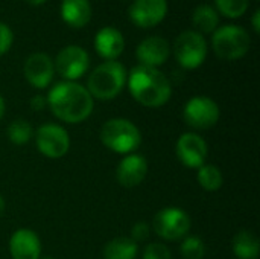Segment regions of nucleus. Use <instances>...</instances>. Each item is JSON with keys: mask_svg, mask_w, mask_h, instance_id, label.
<instances>
[{"mask_svg": "<svg viewBox=\"0 0 260 259\" xmlns=\"http://www.w3.org/2000/svg\"><path fill=\"white\" fill-rule=\"evenodd\" d=\"M47 107L62 122L79 124L93 111V98L85 87L75 81L55 84L47 95Z\"/></svg>", "mask_w": 260, "mask_h": 259, "instance_id": "f257e3e1", "label": "nucleus"}, {"mask_svg": "<svg viewBox=\"0 0 260 259\" xmlns=\"http://www.w3.org/2000/svg\"><path fill=\"white\" fill-rule=\"evenodd\" d=\"M128 89L139 104L151 108L165 105L172 95V84L163 72L140 64L131 69Z\"/></svg>", "mask_w": 260, "mask_h": 259, "instance_id": "f03ea898", "label": "nucleus"}, {"mask_svg": "<svg viewBox=\"0 0 260 259\" xmlns=\"http://www.w3.org/2000/svg\"><path fill=\"white\" fill-rule=\"evenodd\" d=\"M125 82V67L117 61H105L90 73L87 81V90L91 98L110 101L122 92Z\"/></svg>", "mask_w": 260, "mask_h": 259, "instance_id": "7ed1b4c3", "label": "nucleus"}, {"mask_svg": "<svg viewBox=\"0 0 260 259\" xmlns=\"http://www.w3.org/2000/svg\"><path fill=\"white\" fill-rule=\"evenodd\" d=\"M101 140L102 143L117 153V154H131L142 143L140 130L128 119L114 118L108 119L101 128Z\"/></svg>", "mask_w": 260, "mask_h": 259, "instance_id": "20e7f679", "label": "nucleus"}, {"mask_svg": "<svg viewBox=\"0 0 260 259\" xmlns=\"http://www.w3.org/2000/svg\"><path fill=\"white\" fill-rule=\"evenodd\" d=\"M212 44L215 53L219 58L233 61L247 55L250 50L251 38L244 27L227 24L213 32Z\"/></svg>", "mask_w": 260, "mask_h": 259, "instance_id": "39448f33", "label": "nucleus"}, {"mask_svg": "<svg viewBox=\"0 0 260 259\" xmlns=\"http://www.w3.org/2000/svg\"><path fill=\"white\" fill-rule=\"evenodd\" d=\"M174 55L183 69L193 70L200 67L207 56V44L204 37L197 31L181 32L174 43Z\"/></svg>", "mask_w": 260, "mask_h": 259, "instance_id": "423d86ee", "label": "nucleus"}, {"mask_svg": "<svg viewBox=\"0 0 260 259\" xmlns=\"http://www.w3.org/2000/svg\"><path fill=\"white\" fill-rule=\"evenodd\" d=\"M152 229L160 238L166 241H175L189 234L190 217L180 208H165L155 214L152 220Z\"/></svg>", "mask_w": 260, "mask_h": 259, "instance_id": "0eeeda50", "label": "nucleus"}, {"mask_svg": "<svg viewBox=\"0 0 260 259\" xmlns=\"http://www.w3.org/2000/svg\"><path fill=\"white\" fill-rule=\"evenodd\" d=\"M37 150L49 157L59 159L67 154L70 148V137L66 128L56 124H44L34 131Z\"/></svg>", "mask_w": 260, "mask_h": 259, "instance_id": "6e6552de", "label": "nucleus"}, {"mask_svg": "<svg viewBox=\"0 0 260 259\" xmlns=\"http://www.w3.org/2000/svg\"><path fill=\"white\" fill-rule=\"evenodd\" d=\"M183 118L195 130H209L219 121V107L212 98L193 96L186 102Z\"/></svg>", "mask_w": 260, "mask_h": 259, "instance_id": "1a4fd4ad", "label": "nucleus"}, {"mask_svg": "<svg viewBox=\"0 0 260 259\" xmlns=\"http://www.w3.org/2000/svg\"><path fill=\"white\" fill-rule=\"evenodd\" d=\"M175 154L181 165L198 169L206 163L209 156V148L206 140L197 133H183L175 145Z\"/></svg>", "mask_w": 260, "mask_h": 259, "instance_id": "9d476101", "label": "nucleus"}, {"mask_svg": "<svg viewBox=\"0 0 260 259\" xmlns=\"http://www.w3.org/2000/svg\"><path fill=\"white\" fill-rule=\"evenodd\" d=\"M90 66L88 53L79 46H67L56 55L55 69L66 81L81 78Z\"/></svg>", "mask_w": 260, "mask_h": 259, "instance_id": "9b49d317", "label": "nucleus"}, {"mask_svg": "<svg viewBox=\"0 0 260 259\" xmlns=\"http://www.w3.org/2000/svg\"><path fill=\"white\" fill-rule=\"evenodd\" d=\"M166 0H134L129 8V18L139 27H154L166 17Z\"/></svg>", "mask_w": 260, "mask_h": 259, "instance_id": "f8f14e48", "label": "nucleus"}, {"mask_svg": "<svg viewBox=\"0 0 260 259\" xmlns=\"http://www.w3.org/2000/svg\"><path fill=\"white\" fill-rule=\"evenodd\" d=\"M24 78L35 89H46L53 79V61L47 53H32L24 61Z\"/></svg>", "mask_w": 260, "mask_h": 259, "instance_id": "ddd939ff", "label": "nucleus"}, {"mask_svg": "<svg viewBox=\"0 0 260 259\" xmlns=\"http://www.w3.org/2000/svg\"><path fill=\"white\" fill-rule=\"evenodd\" d=\"M148 174V162L142 154H126L116 171V179L123 188H136L139 186Z\"/></svg>", "mask_w": 260, "mask_h": 259, "instance_id": "4468645a", "label": "nucleus"}, {"mask_svg": "<svg viewBox=\"0 0 260 259\" xmlns=\"http://www.w3.org/2000/svg\"><path fill=\"white\" fill-rule=\"evenodd\" d=\"M171 47L168 40L161 37H148L136 49V56L140 61V66L158 67L169 58Z\"/></svg>", "mask_w": 260, "mask_h": 259, "instance_id": "2eb2a0df", "label": "nucleus"}, {"mask_svg": "<svg viewBox=\"0 0 260 259\" xmlns=\"http://www.w3.org/2000/svg\"><path fill=\"white\" fill-rule=\"evenodd\" d=\"M9 253L12 259H40L41 241L30 229H18L9 240Z\"/></svg>", "mask_w": 260, "mask_h": 259, "instance_id": "dca6fc26", "label": "nucleus"}, {"mask_svg": "<svg viewBox=\"0 0 260 259\" xmlns=\"http://www.w3.org/2000/svg\"><path fill=\"white\" fill-rule=\"evenodd\" d=\"M94 47L99 56L107 61H116V58L123 52L125 40L123 35L116 27H102L94 37Z\"/></svg>", "mask_w": 260, "mask_h": 259, "instance_id": "f3484780", "label": "nucleus"}, {"mask_svg": "<svg viewBox=\"0 0 260 259\" xmlns=\"http://www.w3.org/2000/svg\"><path fill=\"white\" fill-rule=\"evenodd\" d=\"M61 17L72 27H82L91 18V6L88 0H62Z\"/></svg>", "mask_w": 260, "mask_h": 259, "instance_id": "a211bd4d", "label": "nucleus"}, {"mask_svg": "<svg viewBox=\"0 0 260 259\" xmlns=\"http://www.w3.org/2000/svg\"><path fill=\"white\" fill-rule=\"evenodd\" d=\"M233 253L239 259H257L260 243L251 231H241L233 238Z\"/></svg>", "mask_w": 260, "mask_h": 259, "instance_id": "6ab92c4d", "label": "nucleus"}, {"mask_svg": "<svg viewBox=\"0 0 260 259\" xmlns=\"http://www.w3.org/2000/svg\"><path fill=\"white\" fill-rule=\"evenodd\" d=\"M137 243L131 238L119 237L108 241L104 247V258L105 259H136L137 256Z\"/></svg>", "mask_w": 260, "mask_h": 259, "instance_id": "aec40b11", "label": "nucleus"}, {"mask_svg": "<svg viewBox=\"0 0 260 259\" xmlns=\"http://www.w3.org/2000/svg\"><path fill=\"white\" fill-rule=\"evenodd\" d=\"M193 26L203 34H212L216 31L219 23L218 12L210 5H200L193 12Z\"/></svg>", "mask_w": 260, "mask_h": 259, "instance_id": "412c9836", "label": "nucleus"}, {"mask_svg": "<svg viewBox=\"0 0 260 259\" xmlns=\"http://www.w3.org/2000/svg\"><path fill=\"white\" fill-rule=\"evenodd\" d=\"M197 180L201 185V188L209 191V192H215V191L221 189L222 185H224L222 172L215 165H206L204 163L201 168H198Z\"/></svg>", "mask_w": 260, "mask_h": 259, "instance_id": "4be33fe9", "label": "nucleus"}, {"mask_svg": "<svg viewBox=\"0 0 260 259\" xmlns=\"http://www.w3.org/2000/svg\"><path fill=\"white\" fill-rule=\"evenodd\" d=\"M8 137L14 145H24L34 137V128L26 119H15L8 127Z\"/></svg>", "mask_w": 260, "mask_h": 259, "instance_id": "5701e85b", "label": "nucleus"}, {"mask_svg": "<svg viewBox=\"0 0 260 259\" xmlns=\"http://www.w3.org/2000/svg\"><path fill=\"white\" fill-rule=\"evenodd\" d=\"M181 255L184 259H203L206 255L204 241L198 237H187L181 243Z\"/></svg>", "mask_w": 260, "mask_h": 259, "instance_id": "b1692460", "label": "nucleus"}, {"mask_svg": "<svg viewBox=\"0 0 260 259\" xmlns=\"http://www.w3.org/2000/svg\"><path fill=\"white\" fill-rule=\"evenodd\" d=\"M215 2L218 9L229 18L241 17L250 5V0H215Z\"/></svg>", "mask_w": 260, "mask_h": 259, "instance_id": "393cba45", "label": "nucleus"}, {"mask_svg": "<svg viewBox=\"0 0 260 259\" xmlns=\"http://www.w3.org/2000/svg\"><path fill=\"white\" fill-rule=\"evenodd\" d=\"M143 259H172L171 250L161 243H151L143 252Z\"/></svg>", "mask_w": 260, "mask_h": 259, "instance_id": "a878e982", "label": "nucleus"}, {"mask_svg": "<svg viewBox=\"0 0 260 259\" xmlns=\"http://www.w3.org/2000/svg\"><path fill=\"white\" fill-rule=\"evenodd\" d=\"M12 40H14V35L9 26H6L5 23H0V56L5 55L11 49Z\"/></svg>", "mask_w": 260, "mask_h": 259, "instance_id": "bb28decb", "label": "nucleus"}, {"mask_svg": "<svg viewBox=\"0 0 260 259\" xmlns=\"http://www.w3.org/2000/svg\"><path fill=\"white\" fill-rule=\"evenodd\" d=\"M149 232H151L149 224L145 223V221H139V223H136V224L133 226V229H131V240H133L134 243L145 241V240H148Z\"/></svg>", "mask_w": 260, "mask_h": 259, "instance_id": "cd10ccee", "label": "nucleus"}, {"mask_svg": "<svg viewBox=\"0 0 260 259\" xmlns=\"http://www.w3.org/2000/svg\"><path fill=\"white\" fill-rule=\"evenodd\" d=\"M47 107V99L41 95H35L32 99H30V108L34 111H41L43 108Z\"/></svg>", "mask_w": 260, "mask_h": 259, "instance_id": "c85d7f7f", "label": "nucleus"}, {"mask_svg": "<svg viewBox=\"0 0 260 259\" xmlns=\"http://www.w3.org/2000/svg\"><path fill=\"white\" fill-rule=\"evenodd\" d=\"M251 21H253V27H254V31L259 34V31H260V11L259 9L254 12V15H253V18H251Z\"/></svg>", "mask_w": 260, "mask_h": 259, "instance_id": "c756f323", "label": "nucleus"}, {"mask_svg": "<svg viewBox=\"0 0 260 259\" xmlns=\"http://www.w3.org/2000/svg\"><path fill=\"white\" fill-rule=\"evenodd\" d=\"M3 114H5V99L0 96V119L3 118Z\"/></svg>", "mask_w": 260, "mask_h": 259, "instance_id": "7c9ffc66", "label": "nucleus"}, {"mask_svg": "<svg viewBox=\"0 0 260 259\" xmlns=\"http://www.w3.org/2000/svg\"><path fill=\"white\" fill-rule=\"evenodd\" d=\"M24 2H27L29 5H34V6H37V5H41V3H44L46 0H24Z\"/></svg>", "mask_w": 260, "mask_h": 259, "instance_id": "2f4dec72", "label": "nucleus"}, {"mask_svg": "<svg viewBox=\"0 0 260 259\" xmlns=\"http://www.w3.org/2000/svg\"><path fill=\"white\" fill-rule=\"evenodd\" d=\"M3 212H5V200H3V197L0 195V217L3 215Z\"/></svg>", "mask_w": 260, "mask_h": 259, "instance_id": "473e14b6", "label": "nucleus"}, {"mask_svg": "<svg viewBox=\"0 0 260 259\" xmlns=\"http://www.w3.org/2000/svg\"><path fill=\"white\" fill-rule=\"evenodd\" d=\"M40 259H53V258H50V256H44V258H40Z\"/></svg>", "mask_w": 260, "mask_h": 259, "instance_id": "72a5a7b5", "label": "nucleus"}]
</instances>
